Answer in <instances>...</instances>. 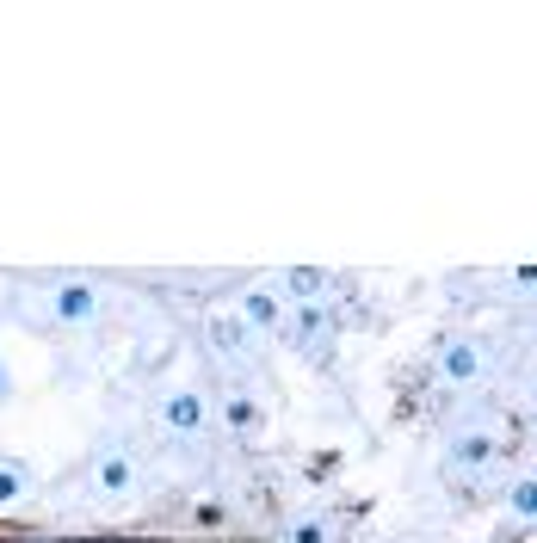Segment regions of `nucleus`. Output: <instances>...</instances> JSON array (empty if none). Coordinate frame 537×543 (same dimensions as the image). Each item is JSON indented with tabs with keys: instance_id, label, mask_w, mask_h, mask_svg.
Instances as JSON below:
<instances>
[{
	"instance_id": "1",
	"label": "nucleus",
	"mask_w": 537,
	"mask_h": 543,
	"mask_svg": "<svg viewBox=\"0 0 537 543\" xmlns=\"http://www.w3.org/2000/svg\"><path fill=\"white\" fill-rule=\"evenodd\" d=\"M438 371H445L451 383H476V377H482V352H476V340H445Z\"/></svg>"
},
{
	"instance_id": "2",
	"label": "nucleus",
	"mask_w": 537,
	"mask_h": 543,
	"mask_svg": "<svg viewBox=\"0 0 537 543\" xmlns=\"http://www.w3.org/2000/svg\"><path fill=\"white\" fill-rule=\"evenodd\" d=\"M167 426H173V432H198V426H204V396H198V390H173V396H167Z\"/></svg>"
},
{
	"instance_id": "3",
	"label": "nucleus",
	"mask_w": 537,
	"mask_h": 543,
	"mask_svg": "<svg viewBox=\"0 0 537 543\" xmlns=\"http://www.w3.org/2000/svg\"><path fill=\"white\" fill-rule=\"evenodd\" d=\"M93 309H99V296H93L87 284H62V290H56V315H62V321H87Z\"/></svg>"
},
{
	"instance_id": "4",
	"label": "nucleus",
	"mask_w": 537,
	"mask_h": 543,
	"mask_svg": "<svg viewBox=\"0 0 537 543\" xmlns=\"http://www.w3.org/2000/svg\"><path fill=\"white\" fill-rule=\"evenodd\" d=\"M451 457H457L463 469H476V463H488V457H494V438H482V432H463V438L451 445Z\"/></svg>"
},
{
	"instance_id": "5",
	"label": "nucleus",
	"mask_w": 537,
	"mask_h": 543,
	"mask_svg": "<svg viewBox=\"0 0 537 543\" xmlns=\"http://www.w3.org/2000/svg\"><path fill=\"white\" fill-rule=\"evenodd\" d=\"M284 290H290L296 303H315V296L328 290V278H321V272H309V266H296V272H284Z\"/></svg>"
},
{
	"instance_id": "6",
	"label": "nucleus",
	"mask_w": 537,
	"mask_h": 543,
	"mask_svg": "<svg viewBox=\"0 0 537 543\" xmlns=\"http://www.w3.org/2000/svg\"><path fill=\"white\" fill-rule=\"evenodd\" d=\"M210 334H217V352H229V358H235V352H248V321L223 315V321H217Z\"/></svg>"
},
{
	"instance_id": "7",
	"label": "nucleus",
	"mask_w": 537,
	"mask_h": 543,
	"mask_svg": "<svg viewBox=\"0 0 537 543\" xmlns=\"http://www.w3.org/2000/svg\"><path fill=\"white\" fill-rule=\"evenodd\" d=\"M223 420H229L235 432H260V407L248 402V396H229V402H223Z\"/></svg>"
},
{
	"instance_id": "8",
	"label": "nucleus",
	"mask_w": 537,
	"mask_h": 543,
	"mask_svg": "<svg viewBox=\"0 0 537 543\" xmlns=\"http://www.w3.org/2000/svg\"><path fill=\"white\" fill-rule=\"evenodd\" d=\"M241 315H248V321H278V296H272V290H248V296H241Z\"/></svg>"
},
{
	"instance_id": "9",
	"label": "nucleus",
	"mask_w": 537,
	"mask_h": 543,
	"mask_svg": "<svg viewBox=\"0 0 537 543\" xmlns=\"http://www.w3.org/2000/svg\"><path fill=\"white\" fill-rule=\"evenodd\" d=\"M99 482H106L112 494H124V488H130V463H124V457H106V463H99Z\"/></svg>"
},
{
	"instance_id": "10",
	"label": "nucleus",
	"mask_w": 537,
	"mask_h": 543,
	"mask_svg": "<svg viewBox=\"0 0 537 543\" xmlns=\"http://www.w3.org/2000/svg\"><path fill=\"white\" fill-rule=\"evenodd\" d=\"M19 494H25V469L19 463H0V507H12Z\"/></svg>"
},
{
	"instance_id": "11",
	"label": "nucleus",
	"mask_w": 537,
	"mask_h": 543,
	"mask_svg": "<svg viewBox=\"0 0 537 543\" xmlns=\"http://www.w3.org/2000/svg\"><path fill=\"white\" fill-rule=\"evenodd\" d=\"M507 500H513V513H519V519H537V482H513V494H507Z\"/></svg>"
},
{
	"instance_id": "12",
	"label": "nucleus",
	"mask_w": 537,
	"mask_h": 543,
	"mask_svg": "<svg viewBox=\"0 0 537 543\" xmlns=\"http://www.w3.org/2000/svg\"><path fill=\"white\" fill-rule=\"evenodd\" d=\"M284 543H328V525H321V519H296Z\"/></svg>"
},
{
	"instance_id": "13",
	"label": "nucleus",
	"mask_w": 537,
	"mask_h": 543,
	"mask_svg": "<svg viewBox=\"0 0 537 543\" xmlns=\"http://www.w3.org/2000/svg\"><path fill=\"white\" fill-rule=\"evenodd\" d=\"M0 396H6V365H0Z\"/></svg>"
}]
</instances>
